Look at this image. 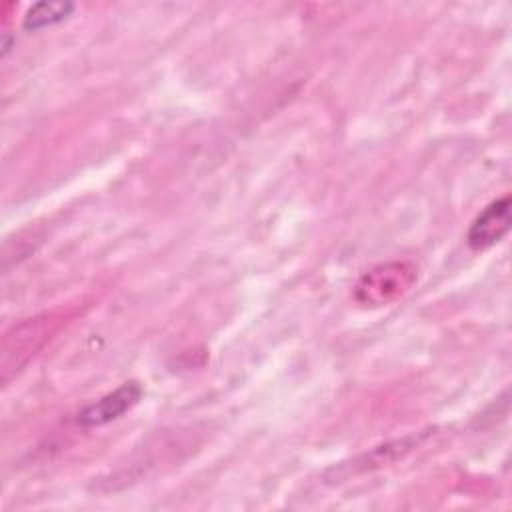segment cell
Returning <instances> with one entry per match:
<instances>
[{
  "label": "cell",
  "instance_id": "cell-4",
  "mask_svg": "<svg viewBox=\"0 0 512 512\" xmlns=\"http://www.w3.org/2000/svg\"><path fill=\"white\" fill-rule=\"evenodd\" d=\"M46 332H48L46 320H28V322L16 326L4 338V358L2 360H8L12 354H16V360H14V366H16V362L22 354H30L42 344V340L46 338Z\"/></svg>",
  "mask_w": 512,
  "mask_h": 512
},
{
  "label": "cell",
  "instance_id": "cell-1",
  "mask_svg": "<svg viewBox=\"0 0 512 512\" xmlns=\"http://www.w3.org/2000/svg\"><path fill=\"white\" fill-rule=\"evenodd\" d=\"M418 268L406 260L384 262L366 270L354 288L358 304L368 308L388 306L402 298L416 282Z\"/></svg>",
  "mask_w": 512,
  "mask_h": 512
},
{
  "label": "cell",
  "instance_id": "cell-5",
  "mask_svg": "<svg viewBox=\"0 0 512 512\" xmlns=\"http://www.w3.org/2000/svg\"><path fill=\"white\" fill-rule=\"evenodd\" d=\"M74 10L72 2H38L24 16L26 30H42L64 22Z\"/></svg>",
  "mask_w": 512,
  "mask_h": 512
},
{
  "label": "cell",
  "instance_id": "cell-2",
  "mask_svg": "<svg viewBox=\"0 0 512 512\" xmlns=\"http://www.w3.org/2000/svg\"><path fill=\"white\" fill-rule=\"evenodd\" d=\"M142 394H144V390L138 382H134V380L124 382L116 390L104 394L102 398H98L96 402L86 406L78 414V424H82L86 428L110 424L112 420H118L122 414L132 410L140 402Z\"/></svg>",
  "mask_w": 512,
  "mask_h": 512
},
{
  "label": "cell",
  "instance_id": "cell-3",
  "mask_svg": "<svg viewBox=\"0 0 512 512\" xmlns=\"http://www.w3.org/2000/svg\"><path fill=\"white\" fill-rule=\"evenodd\" d=\"M510 196H502L494 202H490L470 224V230L466 234V242L472 250L480 252L486 250L490 246H494L496 242H500L512 224L510 218Z\"/></svg>",
  "mask_w": 512,
  "mask_h": 512
}]
</instances>
